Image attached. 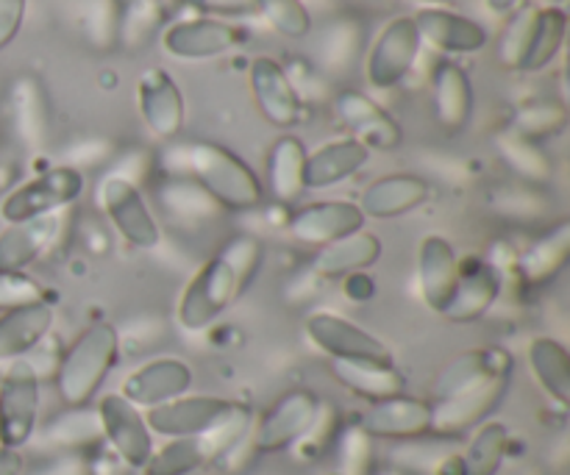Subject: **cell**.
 Wrapping results in <instances>:
<instances>
[{
    "instance_id": "7",
    "label": "cell",
    "mask_w": 570,
    "mask_h": 475,
    "mask_svg": "<svg viewBox=\"0 0 570 475\" xmlns=\"http://www.w3.org/2000/svg\"><path fill=\"white\" fill-rule=\"evenodd\" d=\"M512 373H501L468 393L454 395L449 400L432 404V428L429 434L440 439H460L490 420L495 409L504 404L507 389H510Z\"/></svg>"
},
{
    "instance_id": "41",
    "label": "cell",
    "mask_w": 570,
    "mask_h": 475,
    "mask_svg": "<svg viewBox=\"0 0 570 475\" xmlns=\"http://www.w3.org/2000/svg\"><path fill=\"white\" fill-rule=\"evenodd\" d=\"M267 26L287 39H304L312 31V14L304 0H250Z\"/></svg>"
},
{
    "instance_id": "23",
    "label": "cell",
    "mask_w": 570,
    "mask_h": 475,
    "mask_svg": "<svg viewBox=\"0 0 570 475\" xmlns=\"http://www.w3.org/2000/svg\"><path fill=\"white\" fill-rule=\"evenodd\" d=\"M421 42L443 53H479L488 44V28L456 11L429 6L412 14Z\"/></svg>"
},
{
    "instance_id": "47",
    "label": "cell",
    "mask_w": 570,
    "mask_h": 475,
    "mask_svg": "<svg viewBox=\"0 0 570 475\" xmlns=\"http://www.w3.org/2000/svg\"><path fill=\"white\" fill-rule=\"evenodd\" d=\"M373 439L360 426L348 428L340 439V467L348 475H365L371 471Z\"/></svg>"
},
{
    "instance_id": "12",
    "label": "cell",
    "mask_w": 570,
    "mask_h": 475,
    "mask_svg": "<svg viewBox=\"0 0 570 475\" xmlns=\"http://www.w3.org/2000/svg\"><path fill=\"white\" fill-rule=\"evenodd\" d=\"M317 406H321V400L309 389H289V393H284L256 423V454H282V451L293 448L304 437L306 428L312 426V420H315Z\"/></svg>"
},
{
    "instance_id": "10",
    "label": "cell",
    "mask_w": 570,
    "mask_h": 475,
    "mask_svg": "<svg viewBox=\"0 0 570 475\" xmlns=\"http://www.w3.org/2000/svg\"><path fill=\"white\" fill-rule=\"evenodd\" d=\"M306 337L332 362H393V350L356 323L332 311H317L306 320Z\"/></svg>"
},
{
    "instance_id": "38",
    "label": "cell",
    "mask_w": 570,
    "mask_h": 475,
    "mask_svg": "<svg viewBox=\"0 0 570 475\" xmlns=\"http://www.w3.org/2000/svg\"><path fill=\"white\" fill-rule=\"evenodd\" d=\"M204 465L206 454L204 448H200V439L184 437L170 439V443L161 445L159 451H154L150 459L145 462L142 475H193Z\"/></svg>"
},
{
    "instance_id": "44",
    "label": "cell",
    "mask_w": 570,
    "mask_h": 475,
    "mask_svg": "<svg viewBox=\"0 0 570 475\" xmlns=\"http://www.w3.org/2000/svg\"><path fill=\"white\" fill-rule=\"evenodd\" d=\"M17 122H20L22 137L31 145H39L45 137V100L39 92V83L31 78H22L14 92Z\"/></svg>"
},
{
    "instance_id": "48",
    "label": "cell",
    "mask_w": 570,
    "mask_h": 475,
    "mask_svg": "<svg viewBox=\"0 0 570 475\" xmlns=\"http://www.w3.org/2000/svg\"><path fill=\"white\" fill-rule=\"evenodd\" d=\"M360 37V28L354 26V20H337L321 39V50H323V61L328 65H351L360 50V44H345V39Z\"/></svg>"
},
{
    "instance_id": "54",
    "label": "cell",
    "mask_w": 570,
    "mask_h": 475,
    "mask_svg": "<svg viewBox=\"0 0 570 475\" xmlns=\"http://www.w3.org/2000/svg\"><path fill=\"white\" fill-rule=\"evenodd\" d=\"M412 3H426V6H443V3H454V0H412Z\"/></svg>"
},
{
    "instance_id": "3",
    "label": "cell",
    "mask_w": 570,
    "mask_h": 475,
    "mask_svg": "<svg viewBox=\"0 0 570 475\" xmlns=\"http://www.w3.org/2000/svg\"><path fill=\"white\" fill-rule=\"evenodd\" d=\"M120 359V334L109 323L89 326L56 367V393L67 409H81L100 393Z\"/></svg>"
},
{
    "instance_id": "4",
    "label": "cell",
    "mask_w": 570,
    "mask_h": 475,
    "mask_svg": "<svg viewBox=\"0 0 570 475\" xmlns=\"http://www.w3.org/2000/svg\"><path fill=\"white\" fill-rule=\"evenodd\" d=\"M83 189H87V181L78 167H50L6 195L0 200V217L11 226V222L33 220V217L56 215L76 204Z\"/></svg>"
},
{
    "instance_id": "19",
    "label": "cell",
    "mask_w": 570,
    "mask_h": 475,
    "mask_svg": "<svg viewBox=\"0 0 570 475\" xmlns=\"http://www.w3.org/2000/svg\"><path fill=\"white\" fill-rule=\"evenodd\" d=\"M193 389V370L187 362L167 356V359H154L148 365L137 367L131 376L122 382L120 395L131 400L137 409H156V406L176 400Z\"/></svg>"
},
{
    "instance_id": "50",
    "label": "cell",
    "mask_w": 570,
    "mask_h": 475,
    "mask_svg": "<svg viewBox=\"0 0 570 475\" xmlns=\"http://www.w3.org/2000/svg\"><path fill=\"white\" fill-rule=\"evenodd\" d=\"M184 3L195 6L206 17H217V20H223V17H243L254 11L250 0H184Z\"/></svg>"
},
{
    "instance_id": "24",
    "label": "cell",
    "mask_w": 570,
    "mask_h": 475,
    "mask_svg": "<svg viewBox=\"0 0 570 475\" xmlns=\"http://www.w3.org/2000/svg\"><path fill=\"white\" fill-rule=\"evenodd\" d=\"M501 373H512V356L501 348H471L456 354L432 384V404L468 393Z\"/></svg>"
},
{
    "instance_id": "49",
    "label": "cell",
    "mask_w": 570,
    "mask_h": 475,
    "mask_svg": "<svg viewBox=\"0 0 570 475\" xmlns=\"http://www.w3.org/2000/svg\"><path fill=\"white\" fill-rule=\"evenodd\" d=\"M28 0H0V50L9 48L26 20Z\"/></svg>"
},
{
    "instance_id": "51",
    "label": "cell",
    "mask_w": 570,
    "mask_h": 475,
    "mask_svg": "<svg viewBox=\"0 0 570 475\" xmlns=\"http://www.w3.org/2000/svg\"><path fill=\"white\" fill-rule=\"evenodd\" d=\"M42 475H87V465L78 456H65V459L48 465V471Z\"/></svg>"
},
{
    "instance_id": "29",
    "label": "cell",
    "mask_w": 570,
    "mask_h": 475,
    "mask_svg": "<svg viewBox=\"0 0 570 475\" xmlns=\"http://www.w3.org/2000/svg\"><path fill=\"white\" fill-rule=\"evenodd\" d=\"M570 256V222L560 220L554 228L540 234L527 250L515 259V273L523 287H546L554 281L568 265Z\"/></svg>"
},
{
    "instance_id": "33",
    "label": "cell",
    "mask_w": 570,
    "mask_h": 475,
    "mask_svg": "<svg viewBox=\"0 0 570 475\" xmlns=\"http://www.w3.org/2000/svg\"><path fill=\"white\" fill-rule=\"evenodd\" d=\"M529 367L538 378L540 389L557 406L570 404V354L554 337H538L529 345Z\"/></svg>"
},
{
    "instance_id": "45",
    "label": "cell",
    "mask_w": 570,
    "mask_h": 475,
    "mask_svg": "<svg viewBox=\"0 0 570 475\" xmlns=\"http://www.w3.org/2000/svg\"><path fill=\"white\" fill-rule=\"evenodd\" d=\"M334 434H337V412L332 406H317V415L312 420V426L306 428L304 437L293 445L295 454H298L301 462H312L317 456H323V451L334 443Z\"/></svg>"
},
{
    "instance_id": "31",
    "label": "cell",
    "mask_w": 570,
    "mask_h": 475,
    "mask_svg": "<svg viewBox=\"0 0 570 475\" xmlns=\"http://www.w3.org/2000/svg\"><path fill=\"white\" fill-rule=\"evenodd\" d=\"M328 367L340 387L365 398L367 404H379L406 389L404 376L395 370L393 362H328Z\"/></svg>"
},
{
    "instance_id": "34",
    "label": "cell",
    "mask_w": 570,
    "mask_h": 475,
    "mask_svg": "<svg viewBox=\"0 0 570 475\" xmlns=\"http://www.w3.org/2000/svg\"><path fill=\"white\" fill-rule=\"evenodd\" d=\"M510 448V428L499 420H488L473 428V437L462 454L465 475H499Z\"/></svg>"
},
{
    "instance_id": "13",
    "label": "cell",
    "mask_w": 570,
    "mask_h": 475,
    "mask_svg": "<svg viewBox=\"0 0 570 475\" xmlns=\"http://www.w3.org/2000/svg\"><path fill=\"white\" fill-rule=\"evenodd\" d=\"M360 428L371 439H384V443H410V439L429 437L432 400L412 398L406 393L393 395V398L367 406Z\"/></svg>"
},
{
    "instance_id": "37",
    "label": "cell",
    "mask_w": 570,
    "mask_h": 475,
    "mask_svg": "<svg viewBox=\"0 0 570 475\" xmlns=\"http://www.w3.org/2000/svg\"><path fill=\"white\" fill-rule=\"evenodd\" d=\"M566 33L568 14L560 6H546V9H540L532 48H529L527 61H523V72L546 70L560 56L562 44H566Z\"/></svg>"
},
{
    "instance_id": "32",
    "label": "cell",
    "mask_w": 570,
    "mask_h": 475,
    "mask_svg": "<svg viewBox=\"0 0 570 475\" xmlns=\"http://www.w3.org/2000/svg\"><path fill=\"white\" fill-rule=\"evenodd\" d=\"M304 165H306V148L298 137L284 133L273 142L267 150V189H271L273 200L278 204H295L301 195L306 192L304 187Z\"/></svg>"
},
{
    "instance_id": "16",
    "label": "cell",
    "mask_w": 570,
    "mask_h": 475,
    "mask_svg": "<svg viewBox=\"0 0 570 475\" xmlns=\"http://www.w3.org/2000/svg\"><path fill=\"white\" fill-rule=\"evenodd\" d=\"M248 83L262 117H265L271 126L295 128L304 120V103H301L298 89H295L287 70H284L276 59L259 56V59L250 61Z\"/></svg>"
},
{
    "instance_id": "17",
    "label": "cell",
    "mask_w": 570,
    "mask_h": 475,
    "mask_svg": "<svg viewBox=\"0 0 570 475\" xmlns=\"http://www.w3.org/2000/svg\"><path fill=\"white\" fill-rule=\"evenodd\" d=\"M137 106L145 126L159 139H176L187 120V106L176 78L161 67H148L137 81Z\"/></svg>"
},
{
    "instance_id": "42",
    "label": "cell",
    "mask_w": 570,
    "mask_h": 475,
    "mask_svg": "<svg viewBox=\"0 0 570 475\" xmlns=\"http://www.w3.org/2000/svg\"><path fill=\"white\" fill-rule=\"evenodd\" d=\"M566 122H568L566 106L543 100V103L523 106V109L515 115L512 131L521 133L523 139H532V142L540 145L543 139L557 137V133L566 128Z\"/></svg>"
},
{
    "instance_id": "14",
    "label": "cell",
    "mask_w": 570,
    "mask_h": 475,
    "mask_svg": "<svg viewBox=\"0 0 570 475\" xmlns=\"http://www.w3.org/2000/svg\"><path fill=\"white\" fill-rule=\"evenodd\" d=\"M365 215L360 206L348 200H323V204H309L295 211L287 222V234L301 245L312 248H326V245L340 243L351 234L365 228Z\"/></svg>"
},
{
    "instance_id": "55",
    "label": "cell",
    "mask_w": 570,
    "mask_h": 475,
    "mask_svg": "<svg viewBox=\"0 0 570 475\" xmlns=\"http://www.w3.org/2000/svg\"><path fill=\"white\" fill-rule=\"evenodd\" d=\"M566 3V0H549V6H562Z\"/></svg>"
},
{
    "instance_id": "6",
    "label": "cell",
    "mask_w": 570,
    "mask_h": 475,
    "mask_svg": "<svg viewBox=\"0 0 570 475\" xmlns=\"http://www.w3.org/2000/svg\"><path fill=\"white\" fill-rule=\"evenodd\" d=\"M106 217L131 248L154 250L161 243V228L148 200L128 176H106L98 187Z\"/></svg>"
},
{
    "instance_id": "28",
    "label": "cell",
    "mask_w": 570,
    "mask_h": 475,
    "mask_svg": "<svg viewBox=\"0 0 570 475\" xmlns=\"http://www.w3.org/2000/svg\"><path fill=\"white\" fill-rule=\"evenodd\" d=\"M371 161V150L356 139H334L321 145L315 154H306L304 187L306 189H332L337 184L354 178L362 167Z\"/></svg>"
},
{
    "instance_id": "43",
    "label": "cell",
    "mask_w": 570,
    "mask_h": 475,
    "mask_svg": "<svg viewBox=\"0 0 570 475\" xmlns=\"http://www.w3.org/2000/svg\"><path fill=\"white\" fill-rule=\"evenodd\" d=\"M48 439L56 445H65V448H78V445L95 443V439H100L98 415L89 412L87 406H81V409H67L65 415L56 417L48 426Z\"/></svg>"
},
{
    "instance_id": "39",
    "label": "cell",
    "mask_w": 570,
    "mask_h": 475,
    "mask_svg": "<svg viewBox=\"0 0 570 475\" xmlns=\"http://www.w3.org/2000/svg\"><path fill=\"white\" fill-rule=\"evenodd\" d=\"M250 423H254V415H250L248 406L232 400V406H228V409L217 417L215 426L198 437L200 448H204V454H206V462H215V459H220V456H226L228 451H232L234 445L245 437V434H248Z\"/></svg>"
},
{
    "instance_id": "52",
    "label": "cell",
    "mask_w": 570,
    "mask_h": 475,
    "mask_svg": "<svg viewBox=\"0 0 570 475\" xmlns=\"http://www.w3.org/2000/svg\"><path fill=\"white\" fill-rule=\"evenodd\" d=\"M22 462L20 451H9V448H0V475H22Z\"/></svg>"
},
{
    "instance_id": "15",
    "label": "cell",
    "mask_w": 570,
    "mask_h": 475,
    "mask_svg": "<svg viewBox=\"0 0 570 475\" xmlns=\"http://www.w3.org/2000/svg\"><path fill=\"white\" fill-rule=\"evenodd\" d=\"M334 115L367 150H395L404 139L399 120L384 106L356 89H343L334 98Z\"/></svg>"
},
{
    "instance_id": "5",
    "label": "cell",
    "mask_w": 570,
    "mask_h": 475,
    "mask_svg": "<svg viewBox=\"0 0 570 475\" xmlns=\"http://www.w3.org/2000/svg\"><path fill=\"white\" fill-rule=\"evenodd\" d=\"M39 373L31 362L17 359L0 382V448L20 451L31 443L39 423Z\"/></svg>"
},
{
    "instance_id": "22",
    "label": "cell",
    "mask_w": 570,
    "mask_h": 475,
    "mask_svg": "<svg viewBox=\"0 0 570 475\" xmlns=\"http://www.w3.org/2000/svg\"><path fill=\"white\" fill-rule=\"evenodd\" d=\"M429 192L432 187L426 178L415 176V172H390V176L367 184L356 206L365 220H395V217L421 209L429 200Z\"/></svg>"
},
{
    "instance_id": "53",
    "label": "cell",
    "mask_w": 570,
    "mask_h": 475,
    "mask_svg": "<svg viewBox=\"0 0 570 475\" xmlns=\"http://www.w3.org/2000/svg\"><path fill=\"white\" fill-rule=\"evenodd\" d=\"M484 3H488V9L493 11V14H510L521 0H484Z\"/></svg>"
},
{
    "instance_id": "36",
    "label": "cell",
    "mask_w": 570,
    "mask_h": 475,
    "mask_svg": "<svg viewBox=\"0 0 570 475\" xmlns=\"http://www.w3.org/2000/svg\"><path fill=\"white\" fill-rule=\"evenodd\" d=\"M540 6L534 3H518L510 11V20H507L504 31L499 37V65L504 70H523V61H527L529 48H532L534 28H538Z\"/></svg>"
},
{
    "instance_id": "35",
    "label": "cell",
    "mask_w": 570,
    "mask_h": 475,
    "mask_svg": "<svg viewBox=\"0 0 570 475\" xmlns=\"http://www.w3.org/2000/svg\"><path fill=\"white\" fill-rule=\"evenodd\" d=\"M495 148H499L501 159L510 165V170L515 172L521 181L546 184L554 176V165H551L549 154H546L538 142H532V139H523L521 133H501V137L495 139Z\"/></svg>"
},
{
    "instance_id": "1",
    "label": "cell",
    "mask_w": 570,
    "mask_h": 475,
    "mask_svg": "<svg viewBox=\"0 0 570 475\" xmlns=\"http://www.w3.org/2000/svg\"><path fill=\"white\" fill-rule=\"evenodd\" d=\"M265 248L250 234L228 239L184 287L176 317L184 331H204L220 320L259 276Z\"/></svg>"
},
{
    "instance_id": "27",
    "label": "cell",
    "mask_w": 570,
    "mask_h": 475,
    "mask_svg": "<svg viewBox=\"0 0 570 475\" xmlns=\"http://www.w3.org/2000/svg\"><path fill=\"white\" fill-rule=\"evenodd\" d=\"M434 117L449 133L462 131L473 115L471 76L456 61H438L432 70Z\"/></svg>"
},
{
    "instance_id": "46",
    "label": "cell",
    "mask_w": 570,
    "mask_h": 475,
    "mask_svg": "<svg viewBox=\"0 0 570 475\" xmlns=\"http://www.w3.org/2000/svg\"><path fill=\"white\" fill-rule=\"evenodd\" d=\"M48 300L42 284L31 278L28 273H6L0 270V311L17 309L26 304H39Z\"/></svg>"
},
{
    "instance_id": "26",
    "label": "cell",
    "mask_w": 570,
    "mask_h": 475,
    "mask_svg": "<svg viewBox=\"0 0 570 475\" xmlns=\"http://www.w3.org/2000/svg\"><path fill=\"white\" fill-rule=\"evenodd\" d=\"M53 306L48 300L0 311V362L26 359L45 343L53 328Z\"/></svg>"
},
{
    "instance_id": "30",
    "label": "cell",
    "mask_w": 570,
    "mask_h": 475,
    "mask_svg": "<svg viewBox=\"0 0 570 475\" xmlns=\"http://www.w3.org/2000/svg\"><path fill=\"white\" fill-rule=\"evenodd\" d=\"M382 239L362 228V231L317 250L315 259H312V273L326 278V281H337V278H348L354 273H365L367 267H373L382 259Z\"/></svg>"
},
{
    "instance_id": "18",
    "label": "cell",
    "mask_w": 570,
    "mask_h": 475,
    "mask_svg": "<svg viewBox=\"0 0 570 475\" xmlns=\"http://www.w3.org/2000/svg\"><path fill=\"white\" fill-rule=\"evenodd\" d=\"M232 406V400L215 398V395H181L176 400L156 406L145 412L150 434H159L167 439L200 437L217 423V417Z\"/></svg>"
},
{
    "instance_id": "9",
    "label": "cell",
    "mask_w": 570,
    "mask_h": 475,
    "mask_svg": "<svg viewBox=\"0 0 570 475\" xmlns=\"http://www.w3.org/2000/svg\"><path fill=\"white\" fill-rule=\"evenodd\" d=\"M421 37L412 17H395L379 31L367 53L365 72L373 89H393L404 81L421 53Z\"/></svg>"
},
{
    "instance_id": "8",
    "label": "cell",
    "mask_w": 570,
    "mask_h": 475,
    "mask_svg": "<svg viewBox=\"0 0 570 475\" xmlns=\"http://www.w3.org/2000/svg\"><path fill=\"white\" fill-rule=\"evenodd\" d=\"M95 415H98L100 437L111 445V451L131 471H142L145 462L154 454V434L145 423L142 409H137L120 393H109L98 400Z\"/></svg>"
},
{
    "instance_id": "20",
    "label": "cell",
    "mask_w": 570,
    "mask_h": 475,
    "mask_svg": "<svg viewBox=\"0 0 570 475\" xmlns=\"http://www.w3.org/2000/svg\"><path fill=\"white\" fill-rule=\"evenodd\" d=\"M501 287H504L501 273L488 261L460 265V278H456L454 293H451L440 317H445L449 323H460V326L482 320L493 309L495 300L501 298Z\"/></svg>"
},
{
    "instance_id": "40",
    "label": "cell",
    "mask_w": 570,
    "mask_h": 475,
    "mask_svg": "<svg viewBox=\"0 0 570 475\" xmlns=\"http://www.w3.org/2000/svg\"><path fill=\"white\" fill-rule=\"evenodd\" d=\"M165 26V6L159 0H131L117 20V37L128 48H142Z\"/></svg>"
},
{
    "instance_id": "2",
    "label": "cell",
    "mask_w": 570,
    "mask_h": 475,
    "mask_svg": "<svg viewBox=\"0 0 570 475\" xmlns=\"http://www.w3.org/2000/svg\"><path fill=\"white\" fill-rule=\"evenodd\" d=\"M184 167H187V181H193L206 198L215 200L223 209L248 211L262 204L265 187H262L254 167L223 145H187L184 148Z\"/></svg>"
},
{
    "instance_id": "21",
    "label": "cell",
    "mask_w": 570,
    "mask_h": 475,
    "mask_svg": "<svg viewBox=\"0 0 570 475\" xmlns=\"http://www.w3.org/2000/svg\"><path fill=\"white\" fill-rule=\"evenodd\" d=\"M61 222H65V211L6 226L0 231V270L26 273L33 261H39L53 248L61 234Z\"/></svg>"
},
{
    "instance_id": "11",
    "label": "cell",
    "mask_w": 570,
    "mask_h": 475,
    "mask_svg": "<svg viewBox=\"0 0 570 475\" xmlns=\"http://www.w3.org/2000/svg\"><path fill=\"white\" fill-rule=\"evenodd\" d=\"M248 39V31L237 22L217 20V17H195V20H178L161 31V44L173 59L200 61L215 59L239 48Z\"/></svg>"
},
{
    "instance_id": "25",
    "label": "cell",
    "mask_w": 570,
    "mask_h": 475,
    "mask_svg": "<svg viewBox=\"0 0 570 475\" xmlns=\"http://www.w3.org/2000/svg\"><path fill=\"white\" fill-rule=\"evenodd\" d=\"M460 265V256L449 239L440 237V234L423 237L421 248H417V289H421L423 304L438 315L454 293Z\"/></svg>"
}]
</instances>
